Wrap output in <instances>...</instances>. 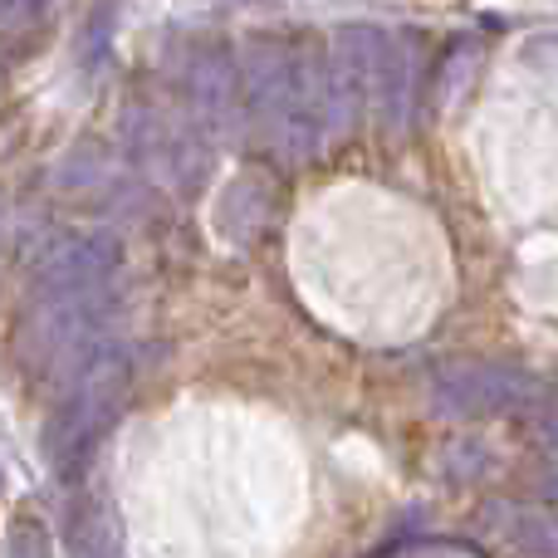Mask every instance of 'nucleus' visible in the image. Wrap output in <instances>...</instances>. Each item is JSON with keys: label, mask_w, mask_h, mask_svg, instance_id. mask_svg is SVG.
Here are the masks:
<instances>
[{"label": "nucleus", "mask_w": 558, "mask_h": 558, "mask_svg": "<svg viewBox=\"0 0 558 558\" xmlns=\"http://www.w3.org/2000/svg\"><path fill=\"white\" fill-rule=\"evenodd\" d=\"M554 500H558V451H554Z\"/></svg>", "instance_id": "9d476101"}, {"label": "nucleus", "mask_w": 558, "mask_h": 558, "mask_svg": "<svg viewBox=\"0 0 558 558\" xmlns=\"http://www.w3.org/2000/svg\"><path fill=\"white\" fill-rule=\"evenodd\" d=\"M186 98L206 133H226L241 113V69L226 45H196L186 59Z\"/></svg>", "instance_id": "39448f33"}, {"label": "nucleus", "mask_w": 558, "mask_h": 558, "mask_svg": "<svg viewBox=\"0 0 558 558\" xmlns=\"http://www.w3.org/2000/svg\"><path fill=\"white\" fill-rule=\"evenodd\" d=\"M69 549H74V558H123L113 514L104 505H78L74 520H69Z\"/></svg>", "instance_id": "0eeeda50"}, {"label": "nucleus", "mask_w": 558, "mask_h": 558, "mask_svg": "<svg viewBox=\"0 0 558 558\" xmlns=\"http://www.w3.org/2000/svg\"><path fill=\"white\" fill-rule=\"evenodd\" d=\"M412 39H397L387 35L383 45V59H377V78H373V113L383 128H407V118H412Z\"/></svg>", "instance_id": "423d86ee"}, {"label": "nucleus", "mask_w": 558, "mask_h": 558, "mask_svg": "<svg viewBox=\"0 0 558 558\" xmlns=\"http://www.w3.org/2000/svg\"><path fill=\"white\" fill-rule=\"evenodd\" d=\"M64 392H59L54 422L45 432V451L54 461L59 481H78L94 461L98 441L108 436V426L118 422L128 402V387H133V353L118 338H104L74 373L64 377Z\"/></svg>", "instance_id": "f257e3e1"}, {"label": "nucleus", "mask_w": 558, "mask_h": 558, "mask_svg": "<svg viewBox=\"0 0 558 558\" xmlns=\"http://www.w3.org/2000/svg\"><path fill=\"white\" fill-rule=\"evenodd\" d=\"M123 265V245L108 231H78L54 241L35 265L29 299H64V294H94L108 289Z\"/></svg>", "instance_id": "7ed1b4c3"}, {"label": "nucleus", "mask_w": 558, "mask_h": 558, "mask_svg": "<svg viewBox=\"0 0 558 558\" xmlns=\"http://www.w3.org/2000/svg\"><path fill=\"white\" fill-rule=\"evenodd\" d=\"M10 558H49V534L35 520H20L10 530Z\"/></svg>", "instance_id": "1a4fd4ad"}, {"label": "nucleus", "mask_w": 558, "mask_h": 558, "mask_svg": "<svg viewBox=\"0 0 558 558\" xmlns=\"http://www.w3.org/2000/svg\"><path fill=\"white\" fill-rule=\"evenodd\" d=\"M500 534L530 558H558V524L544 510H520L500 505Z\"/></svg>", "instance_id": "6e6552de"}, {"label": "nucleus", "mask_w": 558, "mask_h": 558, "mask_svg": "<svg viewBox=\"0 0 558 558\" xmlns=\"http://www.w3.org/2000/svg\"><path fill=\"white\" fill-rule=\"evenodd\" d=\"M534 397V377L510 363H451L436 373V407L446 416H505Z\"/></svg>", "instance_id": "20e7f679"}, {"label": "nucleus", "mask_w": 558, "mask_h": 558, "mask_svg": "<svg viewBox=\"0 0 558 558\" xmlns=\"http://www.w3.org/2000/svg\"><path fill=\"white\" fill-rule=\"evenodd\" d=\"M387 29L377 25H338L328 39V59H324V123L328 133L348 137L363 123L367 104H373V78H377V59H383Z\"/></svg>", "instance_id": "f03ea898"}]
</instances>
